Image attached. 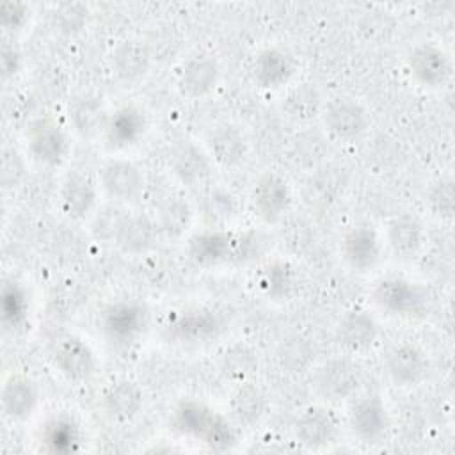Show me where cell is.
<instances>
[{"mask_svg": "<svg viewBox=\"0 0 455 455\" xmlns=\"http://www.w3.org/2000/svg\"><path fill=\"white\" fill-rule=\"evenodd\" d=\"M27 165H25V158L23 155L12 148V146H5L2 149V156H0V183L4 188H14L25 176Z\"/></svg>", "mask_w": 455, "mask_h": 455, "instance_id": "cell-38", "label": "cell"}, {"mask_svg": "<svg viewBox=\"0 0 455 455\" xmlns=\"http://www.w3.org/2000/svg\"><path fill=\"white\" fill-rule=\"evenodd\" d=\"M174 428L213 450H228L236 443V432L229 421L197 400L181 402L172 414Z\"/></svg>", "mask_w": 455, "mask_h": 455, "instance_id": "cell-1", "label": "cell"}, {"mask_svg": "<svg viewBox=\"0 0 455 455\" xmlns=\"http://www.w3.org/2000/svg\"><path fill=\"white\" fill-rule=\"evenodd\" d=\"M128 212H124L119 203H110L105 204L103 208H100L92 219V231L96 236L103 238V240H112L116 238V233Z\"/></svg>", "mask_w": 455, "mask_h": 455, "instance_id": "cell-37", "label": "cell"}, {"mask_svg": "<svg viewBox=\"0 0 455 455\" xmlns=\"http://www.w3.org/2000/svg\"><path fill=\"white\" fill-rule=\"evenodd\" d=\"M160 229L167 235L181 233L190 222V208L180 197H171L160 210Z\"/></svg>", "mask_w": 455, "mask_h": 455, "instance_id": "cell-36", "label": "cell"}, {"mask_svg": "<svg viewBox=\"0 0 455 455\" xmlns=\"http://www.w3.org/2000/svg\"><path fill=\"white\" fill-rule=\"evenodd\" d=\"M291 192L284 178L275 172L261 174L251 188V206L256 215L272 224L277 222L290 208Z\"/></svg>", "mask_w": 455, "mask_h": 455, "instance_id": "cell-8", "label": "cell"}, {"mask_svg": "<svg viewBox=\"0 0 455 455\" xmlns=\"http://www.w3.org/2000/svg\"><path fill=\"white\" fill-rule=\"evenodd\" d=\"M432 215L439 219H451L455 210V187L450 176L437 180L430 185L425 199Z\"/></svg>", "mask_w": 455, "mask_h": 455, "instance_id": "cell-33", "label": "cell"}, {"mask_svg": "<svg viewBox=\"0 0 455 455\" xmlns=\"http://www.w3.org/2000/svg\"><path fill=\"white\" fill-rule=\"evenodd\" d=\"M293 432L302 446L309 450H318L334 439L336 421L332 414L325 409L309 407L297 416L293 423Z\"/></svg>", "mask_w": 455, "mask_h": 455, "instance_id": "cell-22", "label": "cell"}, {"mask_svg": "<svg viewBox=\"0 0 455 455\" xmlns=\"http://www.w3.org/2000/svg\"><path fill=\"white\" fill-rule=\"evenodd\" d=\"M386 370L395 384L416 386L425 379L428 363L416 345L398 343L386 355Z\"/></svg>", "mask_w": 455, "mask_h": 455, "instance_id": "cell-16", "label": "cell"}, {"mask_svg": "<svg viewBox=\"0 0 455 455\" xmlns=\"http://www.w3.org/2000/svg\"><path fill=\"white\" fill-rule=\"evenodd\" d=\"M373 302L389 315L412 316L425 309V293L421 288L402 277L380 279L373 291Z\"/></svg>", "mask_w": 455, "mask_h": 455, "instance_id": "cell-5", "label": "cell"}, {"mask_svg": "<svg viewBox=\"0 0 455 455\" xmlns=\"http://www.w3.org/2000/svg\"><path fill=\"white\" fill-rule=\"evenodd\" d=\"M204 142L213 162L222 167H236L243 164L249 153L245 135L231 123L215 124L208 132Z\"/></svg>", "mask_w": 455, "mask_h": 455, "instance_id": "cell-15", "label": "cell"}, {"mask_svg": "<svg viewBox=\"0 0 455 455\" xmlns=\"http://www.w3.org/2000/svg\"><path fill=\"white\" fill-rule=\"evenodd\" d=\"M267 411V396L265 393L251 384L242 382L231 396V414L236 423L251 427L256 425Z\"/></svg>", "mask_w": 455, "mask_h": 455, "instance_id": "cell-29", "label": "cell"}, {"mask_svg": "<svg viewBox=\"0 0 455 455\" xmlns=\"http://www.w3.org/2000/svg\"><path fill=\"white\" fill-rule=\"evenodd\" d=\"M158 236V224L142 212H128L116 233L114 243L128 254L149 251Z\"/></svg>", "mask_w": 455, "mask_h": 455, "instance_id": "cell-19", "label": "cell"}, {"mask_svg": "<svg viewBox=\"0 0 455 455\" xmlns=\"http://www.w3.org/2000/svg\"><path fill=\"white\" fill-rule=\"evenodd\" d=\"M171 165L174 174L183 183H197L203 181L208 174V160L201 149H197L194 144H181L171 158Z\"/></svg>", "mask_w": 455, "mask_h": 455, "instance_id": "cell-32", "label": "cell"}, {"mask_svg": "<svg viewBox=\"0 0 455 455\" xmlns=\"http://www.w3.org/2000/svg\"><path fill=\"white\" fill-rule=\"evenodd\" d=\"M386 240L389 249L400 258H412L419 252L425 233L421 222L407 213L389 219L386 228Z\"/></svg>", "mask_w": 455, "mask_h": 455, "instance_id": "cell-27", "label": "cell"}, {"mask_svg": "<svg viewBox=\"0 0 455 455\" xmlns=\"http://www.w3.org/2000/svg\"><path fill=\"white\" fill-rule=\"evenodd\" d=\"M107 117H108V114L105 112L103 103L91 94L75 98V101L69 107V119H71L75 130L82 137H87V139H91L98 133H103Z\"/></svg>", "mask_w": 455, "mask_h": 455, "instance_id": "cell-28", "label": "cell"}, {"mask_svg": "<svg viewBox=\"0 0 455 455\" xmlns=\"http://www.w3.org/2000/svg\"><path fill=\"white\" fill-rule=\"evenodd\" d=\"M295 71L293 57L281 48H267L258 53L252 64L254 80L265 89L284 85Z\"/></svg>", "mask_w": 455, "mask_h": 455, "instance_id": "cell-26", "label": "cell"}, {"mask_svg": "<svg viewBox=\"0 0 455 455\" xmlns=\"http://www.w3.org/2000/svg\"><path fill=\"white\" fill-rule=\"evenodd\" d=\"M379 336V325L371 315L361 309L348 311L336 327L338 343L348 352H364L373 347Z\"/></svg>", "mask_w": 455, "mask_h": 455, "instance_id": "cell-20", "label": "cell"}, {"mask_svg": "<svg viewBox=\"0 0 455 455\" xmlns=\"http://www.w3.org/2000/svg\"><path fill=\"white\" fill-rule=\"evenodd\" d=\"M27 295L18 283H5L2 290V311L4 322L18 327L27 318Z\"/></svg>", "mask_w": 455, "mask_h": 455, "instance_id": "cell-34", "label": "cell"}, {"mask_svg": "<svg viewBox=\"0 0 455 455\" xmlns=\"http://www.w3.org/2000/svg\"><path fill=\"white\" fill-rule=\"evenodd\" d=\"M27 146L30 156L48 167L60 165L69 151L66 132L50 117H39L28 124Z\"/></svg>", "mask_w": 455, "mask_h": 455, "instance_id": "cell-4", "label": "cell"}, {"mask_svg": "<svg viewBox=\"0 0 455 455\" xmlns=\"http://www.w3.org/2000/svg\"><path fill=\"white\" fill-rule=\"evenodd\" d=\"M359 386L361 371L350 359H331L323 363L315 375L316 393L329 402L352 396Z\"/></svg>", "mask_w": 455, "mask_h": 455, "instance_id": "cell-10", "label": "cell"}, {"mask_svg": "<svg viewBox=\"0 0 455 455\" xmlns=\"http://www.w3.org/2000/svg\"><path fill=\"white\" fill-rule=\"evenodd\" d=\"M288 286V279L286 275L281 272V268H268V272L263 275L261 279V288L268 293V295H277L279 291L284 293Z\"/></svg>", "mask_w": 455, "mask_h": 455, "instance_id": "cell-42", "label": "cell"}, {"mask_svg": "<svg viewBox=\"0 0 455 455\" xmlns=\"http://www.w3.org/2000/svg\"><path fill=\"white\" fill-rule=\"evenodd\" d=\"M112 71L126 85H135L149 71L151 57L148 48L137 39H123L112 50Z\"/></svg>", "mask_w": 455, "mask_h": 455, "instance_id": "cell-18", "label": "cell"}, {"mask_svg": "<svg viewBox=\"0 0 455 455\" xmlns=\"http://www.w3.org/2000/svg\"><path fill=\"white\" fill-rule=\"evenodd\" d=\"M41 441L52 451L76 450V444L80 441V428L76 421L69 416H53L44 423Z\"/></svg>", "mask_w": 455, "mask_h": 455, "instance_id": "cell-31", "label": "cell"}, {"mask_svg": "<svg viewBox=\"0 0 455 455\" xmlns=\"http://www.w3.org/2000/svg\"><path fill=\"white\" fill-rule=\"evenodd\" d=\"M348 427L363 443H377L389 427L386 403L379 395H366L355 400L348 409Z\"/></svg>", "mask_w": 455, "mask_h": 455, "instance_id": "cell-12", "label": "cell"}, {"mask_svg": "<svg viewBox=\"0 0 455 455\" xmlns=\"http://www.w3.org/2000/svg\"><path fill=\"white\" fill-rule=\"evenodd\" d=\"M322 107V96L313 84L295 85L283 100V110L286 117L297 123H306L320 116Z\"/></svg>", "mask_w": 455, "mask_h": 455, "instance_id": "cell-30", "label": "cell"}, {"mask_svg": "<svg viewBox=\"0 0 455 455\" xmlns=\"http://www.w3.org/2000/svg\"><path fill=\"white\" fill-rule=\"evenodd\" d=\"M2 409L11 421L28 419L39 402L37 386L25 375H11L2 386Z\"/></svg>", "mask_w": 455, "mask_h": 455, "instance_id": "cell-21", "label": "cell"}, {"mask_svg": "<svg viewBox=\"0 0 455 455\" xmlns=\"http://www.w3.org/2000/svg\"><path fill=\"white\" fill-rule=\"evenodd\" d=\"M407 69L419 85L437 89L448 84L451 76V60L441 46L421 43L409 52Z\"/></svg>", "mask_w": 455, "mask_h": 455, "instance_id": "cell-6", "label": "cell"}, {"mask_svg": "<svg viewBox=\"0 0 455 455\" xmlns=\"http://www.w3.org/2000/svg\"><path fill=\"white\" fill-rule=\"evenodd\" d=\"M30 20V9L23 2H4L0 5V23L7 32L21 30Z\"/></svg>", "mask_w": 455, "mask_h": 455, "instance_id": "cell-40", "label": "cell"}, {"mask_svg": "<svg viewBox=\"0 0 455 455\" xmlns=\"http://www.w3.org/2000/svg\"><path fill=\"white\" fill-rule=\"evenodd\" d=\"M142 409V391L132 380L112 382L103 395V411L112 423H128Z\"/></svg>", "mask_w": 455, "mask_h": 455, "instance_id": "cell-24", "label": "cell"}, {"mask_svg": "<svg viewBox=\"0 0 455 455\" xmlns=\"http://www.w3.org/2000/svg\"><path fill=\"white\" fill-rule=\"evenodd\" d=\"M320 117L325 132L339 142H354L361 139L370 126L366 108L352 98L329 101L322 107Z\"/></svg>", "mask_w": 455, "mask_h": 455, "instance_id": "cell-3", "label": "cell"}, {"mask_svg": "<svg viewBox=\"0 0 455 455\" xmlns=\"http://www.w3.org/2000/svg\"><path fill=\"white\" fill-rule=\"evenodd\" d=\"M220 78V66L210 53L188 57L178 71V89L188 100H201L212 94Z\"/></svg>", "mask_w": 455, "mask_h": 455, "instance_id": "cell-9", "label": "cell"}, {"mask_svg": "<svg viewBox=\"0 0 455 455\" xmlns=\"http://www.w3.org/2000/svg\"><path fill=\"white\" fill-rule=\"evenodd\" d=\"M98 199V188L94 181L82 172L68 174L59 192V204L64 215L80 220L92 213Z\"/></svg>", "mask_w": 455, "mask_h": 455, "instance_id": "cell-17", "label": "cell"}, {"mask_svg": "<svg viewBox=\"0 0 455 455\" xmlns=\"http://www.w3.org/2000/svg\"><path fill=\"white\" fill-rule=\"evenodd\" d=\"M100 327L112 343L128 347L139 341L149 327L148 306L139 299L116 300L101 311Z\"/></svg>", "mask_w": 455, "mask_h": 455, "instance_id": "cell-2", "label": "cell"}, {"mask_svg": "<svg viewBox=\"0 0 455 455\" xmlns=\"http://www.w3.org/2000/svg\"><path fill=\"white\" fill-rule=\"evenodd\" d=\"M341 254L345 261L357 272H366L382 258V243L377 231L368 224L350 228L341 240Z\"/></svg>", "mask_w": 455, "mask_h": 455, "instance_id": "cell-14", "label": "cell"}, {"mask_svg": "<svg viewBox=\"0 0 455 455\" xmlns=\"http://www.w3.org/2000/svg\"><path fill=\"white\" fill-rule=\"evenodd\" d=\"M21 64V55L20 52L9 44L7 41L2 44V52H0V71H2V78L7 80L11 76H14L20 69Z\"/></svg>", "mask_w": 455, "mask_h": 455, "instance_id": "cell-41", "label": "cell"}, {"mask_svg": "<svg viewBox=\"0 0 455 455\" xmlns=\"http://www.w3.org/2000/svg\"><path fill=\"white\" fill-rule=\"evenodd\" d=\"M55 25L64 34H78L89 20V7L80 2L60 4L53 14Z\"/></svg>", "mask_w": 455, "mask_h": 455, "instance_id": "cell-35", "label": "cell"}, {"mask_svg": "<svg viewBox=\"0 0 455 455\" xmlns=\"http://www.w3.org/2000/svg\"><path fill=\"white\" fill-rule=\"evenodd\" d=\"M220 329L219 316L210 309H190L180 313L169 325V338L183 343H199L217 334Z\"/></svg>", "mask_w": 455, "mask_h": 455, "instance_id": "cell-23", "label": "cell"}, {"mask_svg": "<svg viewBox=\"0 0 455 455\" xmlns=\"http://www.w3.org/2000/svg\"><path fill=\"white\" fill-rule=\"evenodd\" d=\"M254 366H256L254 354L243 347L226 352L222 359V371L226 373V377L240 382H245V379L252 373Z\"/></svg>", "mask_w": 455, "mask_h": 455, "instance_id": "cell-39", "label": "cell"}, {"mask_svg": "<svg viewBox=\"0 0 455 455\" xmlns=\"http://www.w3.org/2000/svg\"><path fill=\"white\" fill-rule=\"evenodd\" d=\"M240 242L226 231H204L190 238L188 254L199 265H219L229 259Z\"/></svg>", "mask_w": 455, "mask_h": 455, "instance_id": "cell-25", "label": "cell"}, {"mask_svg": "<svg viewBox=\"0 0 455 455\" xmlns=\"http://www.w3.org/2000/svg\"><path fill=\"white\" fill-rule=\"evenodd\" d=\"M148 130V117L142 108L135 105H123L108 114L103 140L108 149L121 151L135 146Z\"/></svg>", "mask_w": 455, "mask_h": 455, "instance_id": "cell-11", "label": "cell"}, {"mask_svg": "<svg viewBox=\"0 0 455 455\" xmlns=\"http://www.w3.org/2000/svg\"><path fill=\"white\" fill-rule=\"evenodd\" d=\"M57 370L73 382H85L96 371V355L91 345L75 334H66L53 347Z\"/></svg>", "mask_w": 455, "mask_h": 455, "instance_id": "cell-7", "label": "cell"}, {"mask_svg": "<svg viewBox=\"0 0 455 455\" xmlns=\"http://www.w3.org/2000/svg\"><path fill=\"white\" fill-rule=\"evenodd\" d=\"M100 183L112 201L130 203L142 194L144 174L133 162L116 158L101 167Z\"/></svg>", "mask_w": 455, "mask_h": 455, "instance_id": "cell-13", "label": "cell"}]
</instances>
